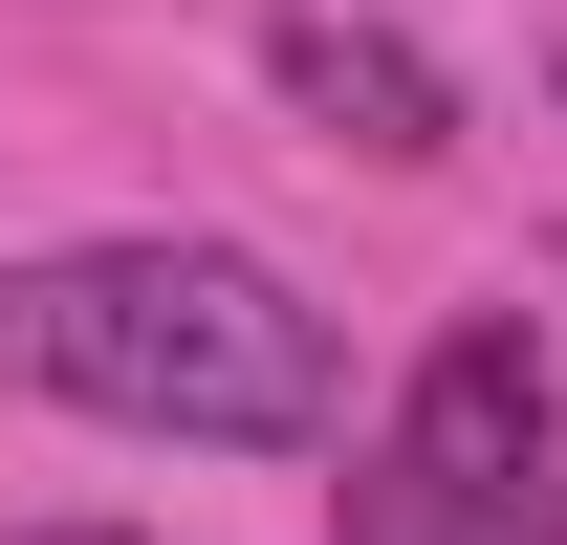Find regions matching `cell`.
Masks as SVG:
<instances>
[{"label":"cell","mask_w":567,"mask_h":545,"mask_svg":"<svg viewBox=\"0 0 567 545\" xmlns=\"http://www.w3.org/2000/svg\"><path fill=\"white\" fill-rule=\"evenodd\" d=\"M0 371H44L110 436H197V459H306L350 436V349L284 263L240 240H66L0 284Z\"/></svg>","instance_id":"cell-1"},{"label":"cell","mask_w":567,"mask_h":545,"mask_svg":"<svg viewBox=\"0 0 567 545\" xmlns=\"http://www.w3.org/2000/svg\"><path fill=\"white\" fill-rule=\"evenodd\" d=\"M262 88L306 110V132L393 153V175H415V153H458V88H436L415 44H393V22H328V0H284V22H262Z\"/></svg>","instance_id":"cell-3"},{"label":"cell","mask_w":567,"mask_h":545,"mask_svg":"<svg viewBox=\"0 0 567 545\" xmlns=\"http://www.w3.org/2000/svg\"><path fill=\"white\" fill-rule=\"evenodd\" d=\"M328 545H567V414H546V349L524 328H436L415 393L371 414Z\"/></svg>","instance_id":"cell-2"}]
</instances>
